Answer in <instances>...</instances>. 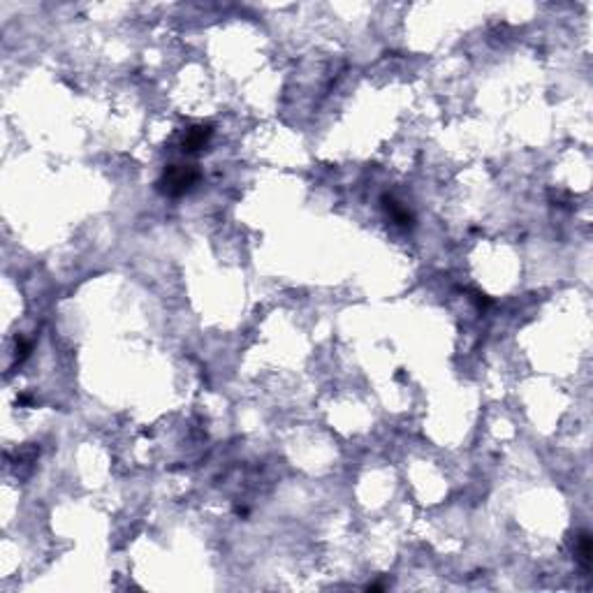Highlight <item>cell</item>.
Listing matches in <instances>:
<instances>
[{"instance_id": "3", "label": "cell", "mask_w": 593, "mask_h": 593, "mask_svg": "<svg viewBox=\"0 0 593 593\" xmlns=\"http://www.w3.org/2000/svg\"><path fill=\"white\" fill-rule=\"evenodd\" d=\"M577 543H579V545H577L579 561H582L584 568H589V565H591V538H589V533H582Z\"/></svg>"}, {"instance_id": "1", "label": "cell", "mask_w": 593, "mask_h": 593, "mask_svg": "<svg viewBox=\"0 0 593 593\" xmlns=\"http://www.w3.org/2000/svg\"><path fill=\"white\" fill-rule=\"evenodd\" d=\"M197 179H200L197 169L183 167V164H172V167L164 169V174H162V179L158 181V186H160V190L164 195L179 197L183 193H188V190L195 186Z\"/></svg>"}, {"instance_id": "2", "label": "cell", "mask_w": 593, "mask_h": 593, "mask_svg": "<svg viewBox=\"0 0 593 593\" xmlns=\"http://www.w3.org/2000/svg\"><path fill=\"white\" fill-rule=\"evenodd\" d=\"M211 135H214L211 125H195V128H190L188 133L183 135V151L195 153V151L204 149V144L211 140Z\"/></svg>"}]
</instances>
